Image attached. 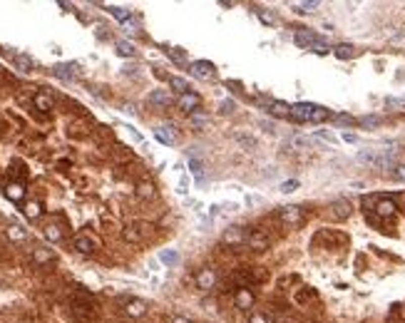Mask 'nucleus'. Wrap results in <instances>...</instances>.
<instances>
[{
	"instance_id": "f257e3e1",
	"label": "nucleus",
	"mask_w": 405,
	"mask_h": 323,
	"mask_svg": "<svg viewBox=\"0 0 405 323\" xmlns=\"http://www.w3.org/2000/svg\"><path fill=\"white\" fill-rule=\"evenodd\" d=\"M333 115L321 107V105H311V102H298V105H291V117L293 122H326Z\"/></svg>"
},
{
	"instance_id": "f03ea898",
	"label": "nucleus",
	"mask_w": 405,
	"mask_h": 323,
	"mask_svg": "<svg viewBox=\"0 0 405 323\" xmlns=\"http://www.w3.org/2000/svg\"><path fill=\"white\" fill-rule=\"evenodd\" d=\"M276 219H279V224H284V226H289V229H296V226H301V224L306 221V209L298 204L281 206V209L276 211Z\"/></svg>"
},
{
	"instance_id": "7ed1b4c3",
	"label": "nucleus",
	"mask_w": 405,
	"mask_h": 323,
	"mask_svg": "<svg viewBox=\"0 0 405 323\" xmlns=\"http://www.w3.org/2000/svg\"><path fill=\"white\" fill-rule=\"evenodd\" d=\"M70 308H72V316L80 323H87V321H95V318H97V306H95L92 301H87L85 296L72 298V301H70Z\"/></svg>"
},
{
	"instance_id": "20e7f679",
	"label": "nucleus",
	"mask_w": 405,
	"mask_h": 323,
	"mask_svg": "<svg viewBox=\"0 0 405 323\" xmlns=\"http://www.w3.org/2000/svg\"><path fill=\"white\" fill-rule=\"evenodd\" d=\"M149 236H152V224H147V221H134L122 229V239L127 244H142Z\"/></svg>"
},
{
	"instance_id": "39448f33",
	"label": "nucleus",
	"mask_w": 405,
	"mask_h": 323,
	"mask_svg": "<svg viewBox=\"0 0 405 323\" xmlns=\"http://www.w3.org/2000/svg\"><path fill=\"white\" fill-rule=\"evenodd\" d=\"M194 284H197V289H202V291L216 289V284H219L216 268H214V266H202V268L197 271V276H194Z\"/></svg>"
},
{
	"instance_id": "423d86ee",
	"label": "nucleus",
	"mask_w": 405,
	"mask_h": 323,
	"mask_svg": "<svg viewBox=\"0 0 405 323\" xmlns=\"http://www.w3.org/2000/svg\"><path fill=\"white\" fill-rule=\"evenodd\" d=\"M189 70H192V75H194L197 80H204V82L216 80V65L209 62V60H194V62H189Z\"/></svg>"
},
{
	"instance_id": "0eeeda50",
	"label": "nucleus",
	"mask_w": 405,
	"mask_h": 323,
	"mask_svg": "<svg viewBox=\"0 0 405 323\" xmlns=\"http://www.w3.org/2000/svg\"><path fill=\"white\" fill-rule=\"evenodd\" d=\"M199 105H202V97L197 95V92H187V95H179V100H176V107L182 110V112H187V115H194V112H199Z\"/></svg>"
},
{
	"instance_id": "6e6552de",
	"label": "nucleus",
	"mask_w": 405,
	"mask_h": 323,
	"mask_svg": "<svg viewBox=\"0 0 405 323\" xmlns=\"http://www.w3.org/2000/svg\"><path fill=\"white\" fill-rule=\"evenodd\" d=\"M246 229L244 226H229L227 232H224V236H221V244H227V246H246Z\"/></svg>"
},
{
	"instance_id": "1a4fd4ad",
	"label": "nucleus",
	"mask_w": 405,
	"mask_h": 323,
	"mask_svg": "<svg viewBox=\"0 0 405 323\" xmlns=\"http://www.w3.org/2000/svg\"><path fill=\"white\" fill-rule=\"evenodd\" d=\"M323 37H319L313 30H308V28H298L296 30V35H293V42L298 45V48H303V50H311L316 42H321Z\"/></svg>"
},
{
	"instance_id": "9d476101",
	"label": "nucleus",
	"mask_w": 405,
	"mask_h": 323,
	"mask_svg": "<svg viewBox=\"0 0 405 323\" xmlns=\"http://www.w3.org/2000/svg\"><path fill=\"white\" fill-rule=\"evenodd\" d=\"M246 246L251 249V251H266L268 246H271V236L266 234V232H261V229H256V232H251V234L246 236Z\"/></svg>"
},
{
	"instance_id": "9b49d317",
	"label": "nucleus",
	"mask_w": 405,
	"mask_h": 323,
	"mask_svg": "<svg viewBox=\"0 0 405 323\" xmlns=\"http://www.w3.org/2000/svg\"><path fill=\"white\" fill-rule=\"evenodd\" d=\"M376 216L378 219H390L395 211H398V204H395V199H390V197H376Z\"/></svg>"
},
{
	"instance_id": "f8f14e48",
	"label": "nucleus",
	"mask_w": 405,
	"mask_h": 323,
	"mask_svg": "<svg viewBox=\"0 0 405 323\" xmlns=\"http://www.w3.org/2000/svg\"><path fill=\"white\" fill-rule=\"evenodd\" d=\"M328 209H331V216L338 219V221H343V219H348V216L353 214V204H350L348 199H333Z\"/></svg>"
},
{
	"instance_id": "ddd939ff",
	"label": "nucleus",
	"mask_w": 405,
	"mask_h": 323,
	"mask_svg": "<svg viewBox=\"0 0 405 323\" xmlns=\"http://www.w3.org/2000/svg\"><path fill=\"white\" fill-rule=\"evenodd\" d=\"M316 244H321V241H328V246L333 249V246H343V244H348V236L341 234V232H331V229H323L321 234H316V239H313Z\"/></svg>"
},
{
	"instance_id": "4468645a",
	"label": "nucleus",
	"mask_w": 405,
	"mask_h": 323,
	"mask_svg": "<svg viewBox=\"0 0 405 323\" xmlns=\"http://www.w3.org/2000/svg\"><path fill=\"white\" fill-rule=\"evenodd\" d=\"M147 311H149V306H147V301H142V298H129V301L124 303V313H127L129 318H142Z\"/></svg>"
},
{
	"instance_id": "2eb2a0df",
	"label": "nucleus",
	"mask_w": 405,
	"mask_h": 323,
	"mask_svg": "<svg viewBox=\"0 0 405 323\" xmlns=\"http://www.w3.org/2000/svg\"><path fill=\"white\" fill-rule=\"evenodd\" d=\"M254 294H251V289H239V291H234V306L239 308V311H249L251 306H254Z\"/></svg>"
},
{
	"instance_id": "dca6fc26",
	"label": "nucleus",
	"mask_w": 405,
	"mask_h": 323,
	"mask_svg": "<svg viewBox=\"0 0 405 323\" xmlns=\"http://www.w3.org/2000/svg\"><path fill=\"white\" fill-rule=\"evenodd\" d=\"M266 110H268V115H274V117L279 119L291 117V105L281 102V100H266Z\"/></svg>"
},
{
	"instance_id": "f3484780",
	"label": "nucleus",
	"mask_w": 405,
	"mask_h": 323,
	"mask_svg": "<svg viewBox=\"0 0 405 323\" xmlns=\"http://www.w3.org/2000/svg\"><path fill=\"white\" fill-rule=\"evenodd\" d=\"M147 100H149V105L157 107V110H164V107L172 105V95H169L167 89H152Z\"/></svg>"
},
{
	"instance_id": "a211bd4d",
	"label": "nucleus",
	"mask_w": 405,
	"mask_h": 323,
	"mask_svg": "<svg viewBox=\"0 0 405 323\" xmlns=\"http://www.w3.org/2000/svg\"><path fill=\"white\" fill-rule=\"evenodd\" d=\"M53 75H55V77H60V80H65V82H72V80L77 77V65H72V62L55 65V67H53Z\"/></svg>"
},
{
	"instance_id": "6ab92c4d",
	"label": "nucleus",
	"mask_w": 405,
	"mask_h": 323,
	"mask_svg": "<svg viewBox=\"0 0 405 323\" xmlns=\"http://www.w3.org/2000/svg\"><path fill=\"white\" fill-rule=\"evenodd\" d=\"M72 246H75V251H77V254H85V256H89V254H95V249H97L95 239H92V236H85V234L75 236Z\"/></svg>"
},
{
	"instance_id": "aec40b11",
	"label": "nucleus",
	"mask_w": 405,
	"mask_h": 323,
	"mask_svg": "<svg viewBox=\"0 0 405 323\" xmlns=\"http://www.w3.org/2000/svg\"><path fill=\"white\" fill-rule=\"evenodd\" d=\"M5 197L10 199V202H23L25 199V184L23 181H10L8 187H5Z\"/></svg>"
},
{
	"instance_id": "412c9836",
	"label": "nucleus",
	"mask_w": 405,
	"mask_h": 323,
	"mask_svg": "<svg viewBox=\"0 0 405 323\" xmlns=\"http://www.w3.org/2000/svg\"><path fill=\"white\" fill-rule=\"evenodd\" d=\"M32 105H35V110H40V112H50V110L55 107L53 97H50V95H45V92H37V95L32 97Z\"/></svg>"
},
{
	"instance_id": "4be33fe9",
	"label": "nucleus",
	"mask_w": 405,
	"mask_h": 323,
	"mask_svg": "<svg viewBox=\"0 0 405 323\" xmlns=\"http://www.w3.org/2000/svg\"><path fill=\"white\" fill-rule=\"evenodd\" d=\"M154 137H157L162 145H167V147L176 145V132H172V127H157V129H154Z\"/></svg>"
},
{
	"instance_id": "5701e85b",
	"label": "nucleus",
	"mask_w": 405,
	"mask_h": 323,
	"mask_svg": "<svg viewBox=\"0 0 405 323\" xmlns=\"http://www.w3.org/2000/svg\"><path fill=\"white\" fill-rule=\"evenodd\" d=\"M13 62H15V67H18L20 72H32V67H35V60L28 58V55H20V53L13 55Z\"/></svg>"
},
{
	"instance_id": "b1692460",
	"label": "nucleus",
	"mask_w": 405,
	"mask_h": 323,
	"mask_svg": "<svg viewBox=\"0 0 405 323\" xmlns=\"http://www.w3.org/2000/svg\"><path fill=\"white\" fill-rule=\"evenodd\" d=\"M32 261L35 264H50V261H55V254H53V249H35L32 251Z\"/></svg>"
},
{
	"instance_id": "393cba45",
	"label": "nucleus",
	"mask_w": 405,
	"mask_h": 323,
	"mask_svg": "<svg viewBox=\"0 0 405 323\" xmlns=\"http://www.w3.org/2000/svg\"><path fill=\"white\" fill-rule=\"evenodd\" d=\"M134 192H137V197H140V199H154V197H157V189H154V184H152V181H140Z\"/></svg>"
},
{
	"instance_id": "a878e982",
	"label": "nucleus",
	"mask_w": 405,
	"mask_h": 323,
	"mask_svg": "<svg viewBox=\"0 0 405 323\" xmlns=\"http://www.w3.org/2000/svg\"><path fill=\"white\" fill-rule=\"evenodd\" d=\"M333 55H336L338 60H350V58H355V48L348 45V42H341V45L333 48Z\"/></svg>"
},
{
	"instance_id": "bb28decb",
	"label": "nucleus",
	"mask_w": 405,
	"mask_h": 323,
	"mask_svg": "<svg viewBox=\"0 0 405 323\" xmlns=\"http://www.w3.org/2000/svg\"><path fill=\"white\" fill-rule=\"evenodd\" d=\"M321 3H316V0H306V3H291V8L296 10V13H303V15H308V13H316L319 10Z\"/></svg>"
},
{
	"instance_id": "cd10ccee",
	"label": "nucleus",
	"mask_w": 405,
	"mask_h": 323,
	"mask_svg": "<svg viewBox=\"0 0 405 323\" xmlns=\"http://www.w3.org/2000/svg\"><path fill=\"white\" fill-rule=\"evenodd\" d=\"M169 87L176 92V95H187L189 92V82L184 77H169Z\"/></svg>"
},
{
	"instance_id": "c85d7f7f",
	"label": "nucleus",
	"mask_w": 405,
	"mask_h": 323,
	"mask_svg": "<svg viewBox=\"0 0 405 323\" xmlns=\"http://www.w3.org/2000/svg\"><path fill=\"white\" fill-rule=\"evenodd\" d=\"M23 211H25L28 219H40V216H42V206H40V202H28Z\"/></svg>"
},
{
	"instance_id": "c756f323",
	"label": "nucleus",
	"mask_w": 405,
	"mask_h": 323,
	"mask_svg": "<svg viewBox=\"0 0 405 323\" xmlns=\"http://www.w3.org/2000/svg\"><path fill=\"white\" fill-rule=\"evenodd\" d=\"M8 239L10 241H28V232L23 226H8Z\"/></svg>"
},
{
	"instance_id": "7c9ffc66",
	"label": "nucleus",
	"mask_w": 405,
	"mask_h": 323,
	"mask_svg": "<svg viewBox=\"0 0 405 323\" xmlns=\"http://www.w3.org/2000/svg\"><path fill=\"white\" fill-rule=\"evenodd\" d=\"M117 55H122V58H134V45L127 42V40H119V42H117Z\"/></svg>"
},
{
	"instance_id": "2f4dec72",
	"label": "nucleus",
	"mask_w": 405,
	"mask_h": 323,
	"mask_svg": "<svg viewBox=\"0 0 405 323\" xmlns=\"http://www.w3.org/2000/svg\"><path fill=\"white\" fill-rule=\"evenodd\" d=\"M159 259H162L167 266H176V264H179V251L167 249V251H162V254H159Z\"/></svg>"
},
{
	"instance_id": "473e14b6",
	"label": "nucleus",
	"mask_w": 405,
	"mask_h": 323,
	"mask_svg": "<svg viewBox=\"0 0 405 323\" xmlns=\"http://www.w3.org/2000/svg\"><path fill=\"white\" fill-rule=\"evenodd\" d=\"M361 127H378L380 122H383V117H378V115H366V117H361V119H355Z\"/></svg>"
},
{
	"instance_id": "72a5a7b5",
	"label": "nucleus",
	"mask_w": 405,
	"mask_h": 323,
	"mask_svg": "<svg viewBox=\"0 0 405 323\" xmlns=\"http://www.w3.org/2000/svg\"><path fill=\"white\" fill-rule=\"evenodd\" d=\"M189 169H192V174L197 176V179H204V164L199 162V159H189Z\"/></svg>"
},
{
	"instance_id": "f704fd0d",
	"label": "nucleus",
	"mask_w": 405,
	"mask_h": 323,
	"mask_svg": "<svg viewBox=\"0 0 405 323\" xmlns=\"http://www.w3.org/2000/svg\"><path fill=\"white\" fill-rule=\"evenodd\" d=\"M110 13L115 15L119 23H127V20H129V15H132L129 10H124V8H117V5H112V8H110Z\"/></svg>"
},
{
	"instance_id": "c9c22d12",
	"label": "nucleus",
	"mask_w": 405,
	"mask_h": 323,
	"mask_svg": "<svg viewBox=\"0 0 405 323\" xmlns=\"http://www.w3.org/2000/svg\"><path fill=\"white\" fill-rule=\"evenodd\" d=\"M169 58H172L174 62H179V65H184V62L189 60L187 58V53H184L182 48H172V50H169Z\"/></svg>"
},
{
	"instance_id": "e433bc0d",
	"label": "nucleus",
	"mask_w": 405,
	"mask_h": 323,
	"mask_svg": "<svg viewBox=\"0 0 405 323\" xmlns=\"http://www.w3.org/2000/svg\"><path fill=\"white\" fill-rule=\"evenodd\" d=\"M311 298H316V291H311V289H301V291L296 294V301H298V303H308Z\"/></svg>"
},
{
	"instance_id": "4c0bfd02",
	"label": "nucleus",
	"mask_w": 405,
	"mask_h": 323,
	"mask_svg": "<svg viewBox=\"0 0 405 323\" xmlns=\"http://www.w3.org/2000/svg\"><path fill=\"white\" fill-rule=\"evenodd\" d=\"M256 15H259V20L263 23V25H276V15H274V13H266V10H256Z\"/></svg>"
},
{
	"instance_id": "58836bf2",
	"label": "nucleus",
	"mask_w": 405,
	"mask_h": 323,
	"mask_svg": "<svg viewBox=\"0 0 405 323\" xmlns=\"http://www.w3.org/2000/svg\"><path fill=\"white\" fill-rule=\"evenodd\" d=\"M311 53H316V55H328V53H333V50H331V45H328L326 40H321V42H316V45L311 48Z\"/></svg>"
},
{
	"instance_id": "ea45409f",
	"label": "nucleus",
	"mask_w": 405,
	"mask_h": 323,
	"mask_svg": "<svg viewBox=\"0 0 405 323\" xmlns=\"http://www.w3.org/2000/svg\"><path fill=\"white\" fill-rule=\"evenodd\" d=\"M45 236H48L50 241H60V239H62V232H60V226H55V224H50V226L45 229Z\"/></svg>"
},
{
	"instance_id": "a19ab883",
	"label": "nucleus",
	"mask_w": 405,
	"mask_h": 323,
	"mask_svg": "<svg viewBox=\"0 0 405 323\" xmlns=\"http://www.w3.org/2000/svg\"><path fill=\"white\" fill-rule=\"evenodd\" d=\"M390 176L398 179V181H405V164H393L390 167Z\"/></svg>"
},
{
	"instance_id": "79ce46f5",
	"label": "nucleus",
	"mask_w": 405,
	"mask_h": 323,
	"mask_svg": "<svg viewBox=\"0 0 405 323\" xmlns=\"http://www.w3.org/2000/svg\"><path fill=\"white\" fill-rule=\"evenodd\" d=\"M249 323H274V318L268 313H251L249 316Z\"/></svg>"
},
{
	"instance_id": "37998d69",
	"label": "nucleus",
	"mask_w": 405,
	"mask_h": 323,
	"mask_svg": "<svg viewBox=\"0 0 405 323\" xmlns=\"http://www.w3.org/2000/svg\"><path fill=\"white\" fill-rule=\"evenodd\" d=\"M296 189H298V179H289V181L281 184V192H284V194H291V192H296Z\"/></svg>"
},
{
	"instance_id": "c03bdc74",
	"label": "nucleus",
	"mask_w": 405,
	"mask_h": 323,
	"mask_svg": "<svg viewBox=\"0 0 405 323\" xmlns=\"http://www.w3.org/2000/svg\"><path fill=\"white\" fill-rule=\"evenodd\" d=\"M319 137L323 140V142H328V145H338V137H333L331 132H323V129H321V132H319Z\"/></svg>"
},
{
	"instance_id": "a18cd8bd",
	"label": "nucleus",
	"mask_w": 405,
	"mask_h": 323,
	"mask_svg": "<svg viewBox=\"0 0 405 323\" xmlns=\"http://www.w3.org/2000/svg\"><path fill=\"white\" fill-rule=\"evenodd\" d=\"M192 122L202 127V124H206V122H209V117H206V115H202V112H194V115H192Z\"/></svg>"
},
{
	"instance_id": "49530a36",
	"label": "nucleus",
	"mask_w": 405,
	"mask_h": 323,
	"mask_svg": "<svg viewBox=\"0 0 405 323\" xmlns=\"http://www.w3.org/2000/svg\"><path fill=\"white\" fill-rule=\"evenodd\" d=\"M291 145H293V147H308L311 142H308V140H303V137H293V140H291Z\"/></svg>"
},
{
	"instance_id": "de8ad7c7",
	"label": "nucleus",
	"mask_w": 405,
	"mask_h": 323,
	"mask_svg": "<svg viewBox=\"0 0 405 323\" xmlns=\"http://www.w3.org/2000/svg\"><path fill=\"white\" fill-rule=\"evenodd\" d=\"M236 110V102L234 100H227V102H221V112H234Z\"/></svg>"
},
{
	"instance_id": "09e8293b",
	"label": "nucleus",
	"mask_w": 405,
	"mask_h": 323,
	"mask_svg": "<svg viewBox=\"0 0 405 323\" xmlns=\"http://www.w3.org/2000/svg\"><path fill=\"white\" fill-rule=\"evenodd\" d=\"M336 122H343V124H353L355 119H353V117H348V115H338V117H336Z\"/></svg>"
},
{
	"instance_id": "8fccbe9b",
	"label": "nucleus",
	"mask_w": 405,
	"mask_h": 323,
	"mask_svg": "<svg viewBox=\"0 0 405 323\" xmlns=\"http://www.w3.org/2000/svg\"><path fill=\"white\" fill-rule=\"evenodd\" d=\"M169 323H192V321L184 318V316H174V318H169Z\"/></svg>"
},
{
	"instance_id": "3c124183",
	"label": "nucleus",
	"mask_w": 405,
	"mask_h": 323,
	"mask_svg": "<svg viewBox=\"0 0 405 323\" xmlns=\"http://www.w3.org/2000/svg\"><path fill=\"white\" fill-rule=\"evenodd\" d=\"M343 140H346V142H355L358 137H355V134H350V132H346V134H343Z\"/></svg>"
}]
</instances>
